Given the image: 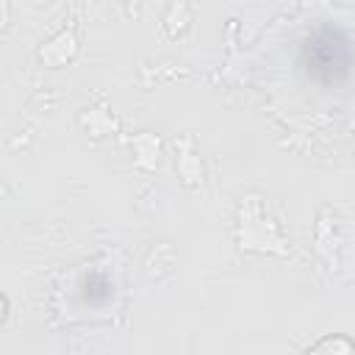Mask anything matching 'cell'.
I'll return each instance as SVG.
<instances>
[{
  "mask_svg": "<svg viewBox=\"0 0 355 355\" xmlns=\"http://www.w3.org/2000/svg\"><path fill=\"white\" fill-rule=\"evenodd\" d=\"M305 355H355V344L347 336H324L308 347Z\"/></svg>",
  "mask_w": 355,
  "mask_h": 355,
  "instance_id": "obj_1",
  "label": "cell"
}]
</instances>
